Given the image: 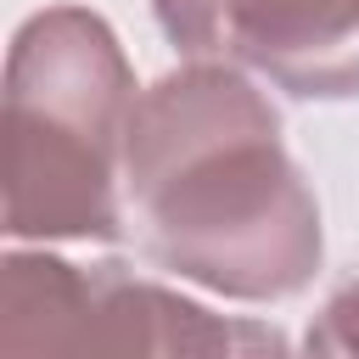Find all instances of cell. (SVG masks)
I'll return each mask as SVG.
<instances>
[{
	"label": "cell",
	"mask_w": 359,
	"mask_h": 359,
	"mask_svg": "<svg viewBox=\"0 0 359 359\" xmlns=\"http://www.w3.org/2000/svg\"><path fill=\"white\" fill-rule=\"evenodd\" d=\"M123 185L140 252L180 280L275 303L320 269V208L280 112L230 62L174 67L135 101Z\"/></svg>",
	"instance_id": "obj_1"
},
{
	"label": "cell",
	"mask_w": 359,
	"mask_h": 359,
	"mask_svg": "<svg viewBox=\"0 0 359 359\" xmlns=\"http://www.w3.org/2000/svg\"><path fill=\"white\" fill-rule=\"evenodd\" d=\"M135 73L84 6L28 17L6 56V230L112 241L123 230V151Z\"/></svg>",
	"instance_id": "obj_2"
},
{
	"label": "cell",
	"mask_w": 359,
	"mask_h": 359,
	"mask_svg": "<svg viewBox=\"0 0 359 359\" xmlns=\"http://www.w3.org/2000/svg\"><path fill=\"white\" fill-rule=\"evenodd\" d=\"M185 56L264 73L303 101L359 95V0H151Z\"/></svg>",
	"instance_id": "obj_3"
},
{
	"label": "cell",
	"mask_w": 359,
	"mask_h": 359,
	"mask_svg": "<svg viewBox=\"0 0 359 359\" xmlns=\"http://www.w3.org/2000/svg\"><path fill=\"white\" fill-rule=\"evenodd\" d=\"M157 280L123 264L11 252L0 275V359H151Z\"/></svg>",
	"instance_id": "obj_4"
},
{
	"label": "cell",
	"mask_w": 359,
	"mask_h": 359,
	"mask_svg": "<svg viewBox=\"0 0 359 359\" xmlns=\"http://www.w3.org/2000/svg\"><path fill=\"white\" fill-rule=\"evenodd\" d=\"M151 359H292L286 337L264 320L213 314L168 286H157V342Z\"/></svg>",
	"instance_id": "obj_5"
},
{
	"label": "cell",
	"mask_w": 359,
	"mask_h": 359,
	"mask_svg": "<svg viewBox=\"0 0 359 359\" xmlns=\"http://www.w3.org/2000/svg\"><path fill=\"white\" fill-rule=\"evenodd\" d=\"M309 353L314 359H359V280H348L320 320L309 325Z\"/></svg>",
	"instance_id": "obj_6"
},
{
	"label": "cell",
	"mask_w": 359,
	"mask_h": 359,
	"mask_svg": "<svg viewBox=\"0 0 359 359\" xmlns=\"http://www.w3.org/2000/svg\"><path fill=\"white\" fill-rule=\"evenodd\" d=\"M303 359H314V353H303Z\"/></svg>",
	"instance_id": "obj_7"
}]
</instances>
